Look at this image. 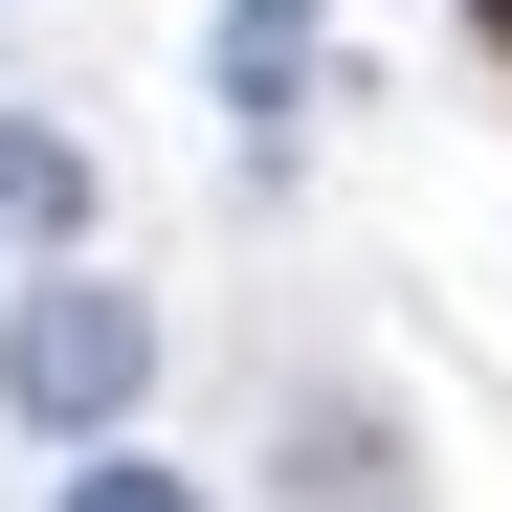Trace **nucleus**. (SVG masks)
<instances>
[{
  "mask_svg": "<svg viewBox=\"0 0 512 512\" xmlns=\"http://www.w3.org/2000/svg\"><path fill=\"white\" fill-rule=\"evenodd\" d=\"M0 423H23V446H134L156 423V290L45 268L23 312H0Z\"/></svg>",
  "mask_w": 512,
  "mask_h": 512,
  "instance_id": "f257e3e1",
  "label": "nucleus"
},
{
  "mask_svg": "<svg viewBox=\"0 0 512 512\" xmlns=\"http://www.w3.org/2000/svg\"><path fill=\"white\" fill-rule=\"evenodd\" d=\"M223 112H245V179H290V134H312V0H223Z\"/></svg>",
  "mask_w": 512,
  "mask_h": 512,
  "instance_id": "f03ea898",
  "label": "nucleus"
},
{
  "mask_svg": "<svg viewBox=\"0 0 512 512\" xmlns=\"http://www.w3.org/2000/svg\"><path fill=\"white\" fill-rule=\"evenodd\" d=\"M0 245H90V156L45 112H0Z\"/></svg>",
  "mask_w": 512,
  "mask_h": 512,
  "instance_id": "7ed1b4c3",
  "label": "nucleus"
},
{
  "mask_svg": "<svg viewBox=\"0 0 512 512\" xmlns=\"http://www.w3.org/2000/svg\"><path fill=\"white\" fill-rule=\"evenodd\" d=\"M45 512H201V468H156V446H67Z\"/></svg>",
  "mask_w": 512,
  "mask_h": 512,
  "instance_id": "20e7f679",
  "label": "nucleus"
}]
</instances>
